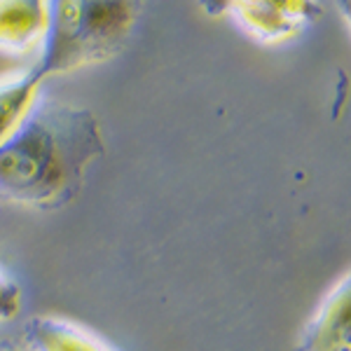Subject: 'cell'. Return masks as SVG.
<instances>
[{
	"label": "cell",
	"instance_id": "6da1fadb",
	"mask_svg": "<svg viewBox=\"0 0 351 351\" xmlns=\"http://www.w3.org/2000/svg\"><path fill=\"white\" fill-rule=\"evenodd\" d=\"M104 150L101 124L92 110L38 94L0 145V197L40 211L66 206Z\"/></svg>",
	"mask_w": 351,
	"mask_h": 351
},
{
	"label": "cell",
	"instance_id": "7a4b0ae2",
	"mask_svg": "<svg viewBox=\"0 0 351 351\" xmlns=\"http://www.w3.org/2000/svg\"><path fill=\"white\" fill-rule=\"evenodd\" d=\"M141 0H47V28L36 68L43 77L115 56L129 40Z\"/></svg>",
	"mask_w": 351,
	"mask_h": 351
},
{
	"label": "cell",
	"instance_id": "3957f363",
	"mask_svg": "<svg viewBox=\"0 0 351 351\" xmlns=\"http://www.w3.org/2000/svg\"><path fill=\"white\" fill-rule=\"evenodd\" d=\"M208 16H232L260 43H284L321 16L319 0H199Z\"/></svg>",
	"mask_w": 351,
	"mask_h": 351
},
{
	"label": "cell",
	"instance_id": "277c9868",
	"mask_svg": "<svg viewBox=\"0 0 351 351\" xmlns=\"http://www.w3.org/2000/svg\"><path fill=\"white\" fill-rule=\"evenodd\" d=\"M298 351H351V276L328 291L298 339Z\"/></svg>",
	"mask_w": 351,
	"mask_h": 351
},
{
	"label": "cell",
	"instance_id": "5b68a950",
	"mask_svg": "<svg viewBox=\"0 0 351 351\" xmlns=\"http://www.w3.org/2000/svg\"><path fill=\"white\" fill-rule=\"evenodd\" d=\"M21 335L26 351H115L108 342L84 330L82 326L54 316L28 319Z\"/></svg>",
	"mask_w": 351,
	"mask_h": 351
},
{
	"label": "cell",
	"instance_id": "8992f818",
	"mask_svg": "<svg viewBox=\"0 0 351 351\" xmlns=\"http://www.w3.org/2000/svg\"><path fill=\"white\" fill-rule=\"evenodd\" d=\"M47 0H0V52H26L43 43Z\"/></svg>",
	"mask_w": 351,
	"mask_h": 351
},
{
	"label": "cell",
	"instance_id": "52a82bcc",
	"mask_svg": "<svg viewBox=\"0 0 351 351\" xmlns=\"http://www.w3.org/2000/svg\"><path fill=\"white\" fill-rule=\"evenodd\" d=\"M43 80L45 77L36 66L0 77V145L10 138V134L24 120L31 104L40 94Z\"/></svg>",
	"mask_w": 351,
	"mask_h": 351
},
{
	"label": "cell",
	"instance_id": "ba28073f",
	"mask_svg": "<svg viewBox=\"0 0 351 351\" xmlns=\"http://www.w3.org/2000/svg\"><path fill=\"white\" fill-rule=\"evenodd\" d=\"M21 309V288L19 284L0 267V324L16 319Z\"/></svg>",
	"mask_w": 351,
	"mask_h": 351
},
{
	"label": "cell",
	"instance_id": "9c48e42d",
	"mask_svg": "<svg viewBox=\"0 0 351 351\" xmlns=\"http://www.w3.org/2000/svg\"><path fill=\"white\" fill-rule=\"evenodd\" d=\"M0 351H26V347H19V344H14V342H8V339H3V342H0Z\"/></svg>",
	"mask_w": 351,
	"mask_h": 351
}]
</instances>
